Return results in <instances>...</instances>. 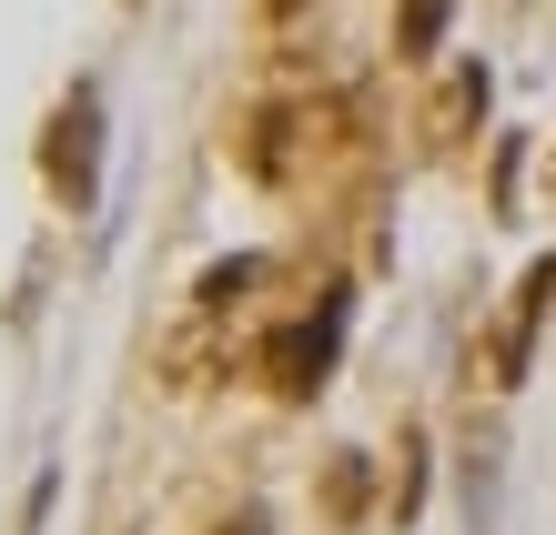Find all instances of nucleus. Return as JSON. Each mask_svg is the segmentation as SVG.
I'll list each match as a JSON object with an SVG mask.
<instances>
[{"mask_svg": "<svg viewBox=\"0 0 556 535\" xmlns=\"http://www.w3.org/2000/svg\"><path fill=\"white\" fill-rule=\"evenodd\" d=\"M445 21H455V0H405V11H395V51H405V61H435Z\"/></svg>", "mask_w": 556, "mask_h": 535, "instance_id": "20e7f679", "label": "nucleus"}, {"mask_svg": "<svg viewBox=\"0 0 556 535\" xmlns=\"http://www.w3.org/2000/svg\"><path fill=\"white\" fill-rule=\"evenodd\" d=\"M546 293H556V253L536 263L527 283H516V314H506V344H496V384L527 374V344H536V314H546Z\"/></svg>", "mask_w": 556, "mask_h": 535, "instance_id": "7ed1b4c3", "label": "nucleus"}, {"mask_svg": "<svg viewBox=\"0 0 556 535\" xmlns=\"http://www.w3.org/2000/svg\"><path fill=\"white\" fill-rule=\"evenodd\" d=\"M223 535H264V525H253V515H243V525H223Z\"/></svg>", "mask_w": 556, "mask_h": 535, "instance_id": "423d86ee", "label": "nucleus"}, {"mask_svg": "<svg viewBox=\"0 0 556 535\" xmlns=\"http://www.w3.org/2000/svg\"><path fill=\"white\" fill-rule=\"evenodd\" d=\"M334 323H344V304H324L314 323H293V333H274V394H314L324 384V364H334Z\"/></svg>", "mask_w": 556, "mask_h": 535, "instance_id": "f03ea898", "label": "nucleus"}, {"mask_svg": "<svg viewBox=\"0 0 556 535\" xmlns=\"http://www.w3.org/2000/svg\"><path fill=\"white\" fill-rule=\"evenodd\" d=\"M264 11H274V21H283V11H304V0H264Z\"/></svg>", "mask_w": 556, "mask_h": 535, "instance_id": "39448f33", "label": "nucleus"}, {"mask_svg": "<svg viewBox=\"0 0 556 535\" xmlns=\"http://www.w3.org/2000/svg\"><path fill=\"white\" fill-rule=\"evenodd\" d=\"M102 91L91 81H72V102L51 112V182H61V203L72 213H91V192H102Z\"/></svg>", "mask_w": 556, "mask_h": 535, "instance_id": "f257e3e1", "label": "nucleus"}]
</instances>
